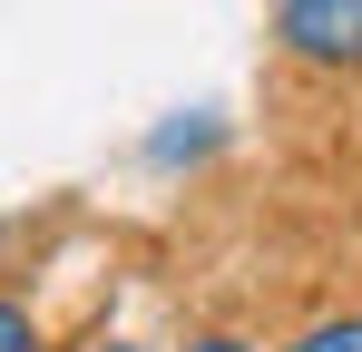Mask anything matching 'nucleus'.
I'll return each mask as SVG.
<instances>
[{
    "label": "nucleus",
    "mask_w": 362,
    "mask_h": 352,
    "mask_svg": "<svg viewBox=\"0 0 362 352\" xmlns=\"http://www.w3.org/2000/svg\"><path fill=\"white\" fill-rule=\"evenodd\" d=\"M274 40L303 69H362V0H284Z\"/></svg>",
    "instance_id": "f257e3e1"
},
{
    "label": "nucleus",
    "mask_w": 362,
    "mask_h": 352,
    "mask_svg": "<svg viewBox=\"0 0 362 352\" xmlns=\"http://www.w3.org/2000/svg\"><path fill=\"white\" fill-rule=\"evenodd\" d=\"M294 352H362V313H333V323L294 333Z\"/></svg>",
    "instance_id": "f03ea898"
},
{
    "label": "nucleus",
    "mask_w": 362,
    "mask_h": 352,
    "mask_svg": "<svg viewBox=\"0 0 362 352\" xmlns=\"http://www.w3.org/2000/svg\"><path fill=\"white\" fill-rule=\"evenodd\" d=\"M0 352H40V323H30L20 303H0Z\"/></svg>",
    "instance_id": "7ed1b4c3"
},
{
    "label": "nucleus",
    "mask_w": 362,
    "mask_h": 352,
    "mask_svg": "<svg viewBox=\"0 0 362 352\" xmlns=\"http://www.w3.org/2000/svg\"><path fill=\"white\" fill-rule=\"evenodd\" d=\"M186 352H245V343H226V333H206V343H186Z\"/></svg>",
    "instance_id": "20e7f679"
}]
</instances>
